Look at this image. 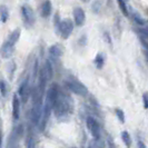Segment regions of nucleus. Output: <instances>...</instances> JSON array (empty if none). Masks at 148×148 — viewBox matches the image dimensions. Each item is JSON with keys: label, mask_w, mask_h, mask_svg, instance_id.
I'll return each mask as SVG.
<instances>
[{"label": "nucleus", "mask_w": 148, "mask_h": 148, "mask_svg": "<svg viewBox=\"0 0 148 148\" xmlns=\"http://www.w3.org/2000/svg\"><path fill=\"white\" fill-rule=\"evenodd\" d=\"M18 96L21 98L22 103H26L28 100L30 96V86H29V80L26 79L20 84L19 89H18Z\"/></svg>", "instance_id": "7"}, {"label": "nucleus", "mask_w": 148, "mask_h": 148, "mask_svg": "<svg viewBox=\"0 0 148 148\" xmlns=\"http://www.w3.org/2000/svg\"><path fill=\"white\" fill-rule=\"evenodd\" d=\"M134 18H135V20H136V21L138 22L139 25H144V23H145V21H144L143 19H140V18H139V17H138V16H137V15H135V16H134Z\"/></svg>", "instance_id": "21"}, {"label": "nucleus", "mask_w": 148, "mask_h": 148, "mask_svg": "<svg viewBox=\"0 0 148 148\" xmlns=\"http://www.w3.org/2000/svg\"><path fill=\"white\" fill-rule=\"evenodd\" d=\"M121 138H123V141L125 143V145H126L127 147H129L132 145V138H130V135L128 134V132L124 130L121 133Z\"/></svg>", "instance_id": "15"}, {"label": "nucleus", "mask_w": 148, "mask_h": 148, "mask_svg": "<svg viewBox=\"0 0 148 148\" xmlns=\"http://www.w3.org/2000/svg\"><path fill=\"white\" fill-rule=\"evenodd\" d=\"M51 2L49 0H45L41 5V8H40V14L42 17L47 18L51 15Z\"/></svg>", "instance_id": "11"}, {"label": "nucleus", "mask_w": 148, "mask_h": 148, "mask_svg": "<svg viewBox=\"0 0 148 148\" xmlns=\"http://www.w3.org/2000/svg\"><path fill=\"white\" fill-rule=\"evenodd\" d=\"M74 30V22L71 21L70 19H64V20H60L59 23V34L61 38L67 39V38L70 37L71 32Z\"/></svg>", "instance_id": "5"}, {"label": "nucleus", "mask_w": 148, "mask_h": 148, "mask_svg": "<svg viewBox=\"0 0 148 148\" xmlns=\"http://www.w3.org/2000/svg\"><path fill=\"white\" fill-rule=\"evenodd\" d=\"M116 116L118 117L119 121H121V123H125V115H124V111L121 110V109H116Z\"/></svg>", "instance_id": "18"}, {"label": "nucleus", "mask_w": 148, "mask_h": 148, "mask_svg": "<svg viewBox=\"0 0 148 148\" xmlns=\"http://www.w3.org/2000/svg\"><path fill=\"white\" fill-rule=\"evenodd\" d=\"M69 109H70V105H69V101L67 99L66 95L59 92V96H58L56 103L53 105V114H55V116L57 118L67 116L68 112H69Z\"/></svg>", "instance_id": "2"}, {"label": "nucleus", "mask_w": 148, "mask_h": 148, "mask_svg": "<svg viewBox=\"0 0 148 148\" xmlns=\"http://www.w3.org/2000/svg\"><path fill=\"white\" fill-rule=\"evenodd\" d=\"M47 80H49V78H48V76H47V73H46V69H45V67L40 70V73H39V78H38V89H39V91L44 95V91H45V88H46V84H47Z\"/></svg>", "instance_id": "9"}, {"label": "nucleus", "mask_w": 148, "mask_h": 148, "mask_svg": "<svg viewBox=\"0 0 148 148\" xmlns=\"http://www.w3.org/2000/svg\"><path fill=\"white\" fill-rule=\"evenodd\" d=\"M9 18V11L5 6H1V22L5 23Z\"/></svg>", "instance_id": "16"}, {"label": "nucleus", "mask_w": 148, "mask_h": 148, "mask_svg": "<svg viewBox=\"0 0 148 148\" xmlns=\"http://www.w3.org/2000/svg\"><path fill=\"white\" fill-rule=\"evenodd\" d=\"M0 89H1V96L5 97L6 95V89H7V86H6V82L3 79H1V82H0Z\"/></svg>", "instance_id": "19"}, {"label": "nucleus", "mask_w": 148, "mask_h": 148, "mask_svg": "<svg viewBox=\"0 0 148 148\" xmlns=\"http://www.w3.org/2000/svg\"><path fill=\"white\" fill-rule=\"evenodd\" d=\"M19 116H20V103L17 94H15L12 97V117L15 120H18Z\"/></svg>", "instance_id": "10"}, {"label": "nucleus", "mask_w": 148, "mask_h": 148, "mask_svg": "<svg viewBox=\"0 0 148 148\" xmlns=\"http://www.w3.org/2000/svg\"><path fill=\"white\" fill-rule=\"evenodd\" d=\"M20 29H15L11 34L9 38L7 39V41L2 45V48H1V55L3 58H9L15 50V46L18 42L19 38H20Z\"/></svg>", "instance_id": "1"}, {"label": "nucleus", "mask_w": 148, "mask_h": 148, "mask_svg": "<svg viewBox=\"0 0 148 148\" xmlns=\"http://www.w3.org/2000/svg\"><path fill=\"white\" fill-rule=\"evenodd\" d=\"M117 2H118V6H119V8H120V10H121V12L125 16H128V10H127L125 1H124V0H117Z\"/></svg>", "instance_id": "17"}, {"label": "nucleus", "mask_w": 148, "mask_h": 148, "mask_svg": "<svg viewBox=\"0 0 148 148\" xmlns=\"http://www.w3.org/2000/svg\"><path fill=\"white\" fill-rule=\"evenodd\" d=\"M104 64H105L104 56H103L101 53H98L96 56V58H95V65H96V67L98 69H100V68H103Z\"/></svg>", "instance_id": "14"}, {"label": "nucleus", "mask_w": 148, "mask_h": 148, "mask_svg": "<svg viewBox=\"0 0 148 148\" xmlns=\"http://www.w3.org/2000/svg\"><path fill=\"white\" fill-rule=\"evenodd\" d=\"M21 15L25 23H27L29 26H32L35 23V14L28 5H25L21 7Z\"/></svg>", "instance_id": "6"}, {"label": "nucleus", "mask_w": 148, "mask_h": 148, "mask_svg": "<svg viewBox=\"0 0 148 148\" xmlns=\"http://www.w3.org/2000/svg\"><path fill=\"white\" fill-rule=\"evenodd\" d=\"M141 34L148 38V29H143V30H141Z\"/></svg>", "instance_id": "23"}, {"label": "nucleus", "mask_w": 148, "mask_h": 148, "mask_svg": "<svg viewBox=\"0 0 148 148\" xmlns=\"http://www.w3.org/2000/svg\"><path fill=\"white\" fill-rule=\"evenodd\" d=\"M45 69H46V73L49 79H51L52 76H53V70H52V65L50 62V60H46L45 62Z\"/></svg>", "instance_id": "13"}, {"label": "nucleus", "mask_w": 148, "mask_h": 148, "mask_svg": "<svg viewBox=\"0 0 148 148\" xmlns=\"http://www.w3.org/2000/svg\"><path fill=\"white\" fill-rule=\"evenodd\" d=\"M49 53H50V56L53 57V58H59L60 56H61V53H62V51H61L59 46L53 45V46H51L49 48Z\"/></svg>", "instance_id": "12"}, {"label": "nucleus", "mask_w": 148, "mask_h": 148, "mask_svg": "<svg viewBox=\"0 0 148 148\" xmlns=\"http://www.w3.org/2000/svg\"><path fill=\"white\" fill-rule=\"evenodd\" d=\"M82 2H89V1H90V0H82Z\"/></svg>", "instance_id": "25"}, {"label": "nucleus", "mask_w": 148, "mask_h": 148, "mask_svg": "<svg viewBox=\"0 0 148 148\" xmlns=\"http://www.w3.org/2000/svg\"><path fill=\"white\" fill-rule=\"evenodd\" d=\"M86 125H87V128H88L90 135L92 136V138L95 140H98L100 138V127H99L98 121L94 117L89 116L86 119Z\"/></svg>", "instance_id": "4"}, {"label": "nucleus", "mask_w": 148, "mask_h": 148, "mask_svg": "<svg viewBox=\"0 0 148 148\" xmlns=\"http://www.w3.org/2000/svg\"><path fill=\"white\" fill-rule=\"evenodd\" d=\"M65 85L66 87L71 92H74L76 95H79V96H86L88 94V90L85 87V85L82 84L80 82H78L77 79H68L65 82Z\"/></svg>", "instance_id": "3"}, {"label": "nucleus", "mask_w": 148, "mask_h": 148, "mask_svg": "<svg viewBox=\"0 0 148 148\" xmlns=\"http://www.w3.org/2000/svg\"><path fill=\"white\" fill-rule=\"evenodd\" d=\"M138 147H145V144H143V143H138Z\"/></svg>", "instance_id": "24"}, {"label": "nucleus", "mask_w": 148, "mask_h": 148, "mask_svg": "<svg viewBox=\"0 0 148 148\" xmlns=\"http://www.w3.org/2000/svg\"><path fill=\"white\" fill-rule=\"evenodd\" d=\"M37 68H38V61L35 62V69H34V77L37 75Z\"/></svg>", "instance_id": "22"}, {"label": "nucleus", "mask_w": 148, "mask_h": 148, "mask_svg": "<svg viewBox=\"0 0 148 148\" xmlns=\"http://www.w3.org/2000/svg\"><path fill=\"white\" fill-rule=\"evenodd\" d=\"M143 104H144V107L148 109V91L143 95Z\"/></svg>", "instance_id": "20"}, {"label": "nucleus", "mask_w": 148, "mask_h": 148, "mask_svg": "<svg viewBox=\"0 0 148 148\" xmlns=\"http://www.w3.org/2000/svg\"><path fill=\"white\" fill-rule=\"evenodd\" d=\"M74 20H75V25L77 26H82L85 21H86V14L84 11V9L80 7H76L74 9Z\"/></svg>", "instance_id": "8"}]
</instances>
